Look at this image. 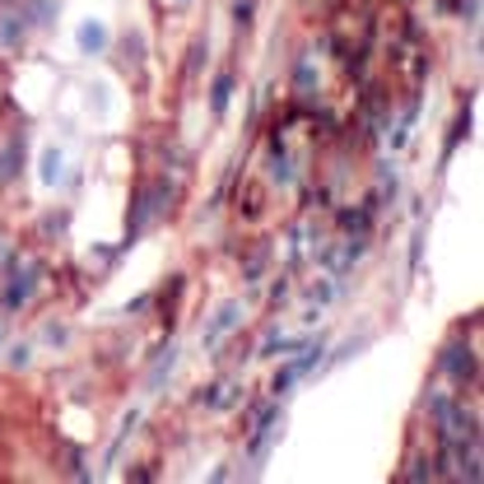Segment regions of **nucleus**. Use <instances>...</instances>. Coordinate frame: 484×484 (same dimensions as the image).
I'll return each instance as SVG.
<instances>
[{
	"label": "nucleus",
	"instance_id": "nucleus-1",
	"mask_svg": "<svg viewBox=\"0 0 484 484\" xmlns=\"http://www.w3.org/2000/svg\"><path fill=\"white\" fill-rule=\"evenodd\" d=\"M103 42H108V28H103V24H84V28H79V47L84 51H103Z\"/></svg>",
	"mask_w": 484,
	"mask_h": 484
},
{
	"label": "nucleus",
	"instance_id": "nucleus-2",
	"mask_svg": "<svg viewBox=\"0 0 484 484\" xmlns=\"http://www.w3.org/2000/svg\"><path fill=\"white\" fill-rule=\"evenodd\" d=\"M228 94H233V75H219V79H215V94H210L215 112H224V108H228Z\"/></svg>",
	"mask_w": 484,
	"mask_h": 484
},
{
	"label": "nucleus",
	"instance_id": "nucleus-3",
	"mask_svg": "<svg viewBox=\"0 0 484 484\" xmlns=\"http://www.w3.org/2000/svg\"><path fill=\"white\" fill-rule=\"evenodd\" d=\"M56 172H61V158L47 154V163H42V182H56Z\"/></svg>",
	"mask_w": 484,
	"mask_h": 484
}]
</instances>
